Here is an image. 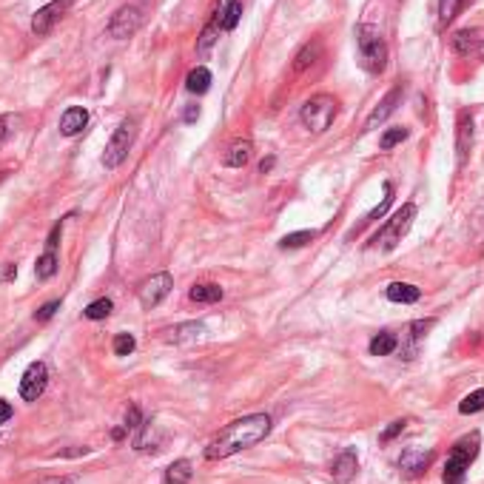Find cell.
Returning <instances> with one entry per match:
<instances>
[{"instance_id": "1", "label": "cell", "mask_w": 484, "mask_h": 484, "mask_svg": "<svg viewBox=\"0 0 484 484\" xmlns=\"http://www.w3.org/2000/svg\"><path fill=\"white\" fill-rule=\"evenodd\" d=\"M268 433H271V416H268V413H251V416H242V419L231 422L228 428L220 430V436L206 448V459H208V462L228 459V456L240 453L245 448L259 445Z\"/></svg>"}, {"instance_id": "2", "label": "cell", "mask_w": 484, "mask_h": 484, "mask_svg": "<svg viewBox=\"0 0 484 484\" xmlns=\"http://www.w3.org/2000/svg\"><path fill=\"white\" fill-rule=\"evenodd\" d=\"M356 49H359V63L370 74H382L388 66V43L376 26H356Z\"/></svg>"}, {"instance_id": "3", "label": "cell", "mask_w": 484, "mask_h": 484, "mask_svg": "<svg viewBox=\"0 0 484 484\" xmlns=\"http://www.w3.org/2000/svg\"><path fill=\"white\" fill-rule=\"evenodd\" d=\"M336 111H339V103H336L333 94H316V97H311V100L302 106L299 120H302V126H305L308 131L322 134V131H328L331 123L336 120Z\"/></svg>"}, {"instance_id": "4", "label": "cell", "mask_w": 484, "mask_h": 484, "mask_svg": "<svg viewBox=\"0 0 484 484\" xmlns=\"http://www.w3.org/2000/svg\"><path fill=\"white\" fill-rule=\"evenodd\" d=\"M479 442H482L479 433H470V436H465V439L456 442V448H453V453H450V459H448V465H445V473H442L445 482L448 484L465 482L470 462L479 456Z\"/></svg>"}, {"instance_id": "5", "label": "cell", "mask_w": 484, "mask_h": 484, "mask_svg": "<svg viewBox=\"0 0 484 484\" xmlns=\"http://www.w3.org/2000/svg\"><path fill=\"white\" fill-rule=\"evenodd\" d=\"M143 20H146V0L123 3V6L111 14V20H109V34H111L114 40H126V37H131V34L143 26Z\"/></svg>"}, {"instance_id": "6", "label": "cell", "mask_w": 484, "mask_h": 484, "mask_svg": "<svg viewBox=\"0 0 484 484\" xmlns=\"http://www.w3.org/2000/svg\"><path fill=\"white\" fill-rule=\"evenodd\" d=\"M134 137H137V123L128 117V120H123L114 128V134H111V140H109V146L103 151V166L106 168H117L128 157V151L134 146Z\"/></svg>"}, {"instance_id": "7", "label": "cell", "mask_w": 484, "mask_h": 484, "mask_svg": "<svg viewBox=\"0 0 484 484\" xmlns=\"http://www.w3.org/2000/svg\"><path fill=\"white\" fill-rule=\"evenodd\" d=\"M413 220H416V206H413V203H405V206L390 217V223L385 226V231H382L373 242H379L385 251H393V248L402 242V237L410 231Z\"/></svg>"}, {"instance_id": "8", "label": "cell", "mask_w": 484, "mask_h": 484, "mask_svg": "<svg viewBox=\"0 0 484 484\" xmlns=\"http://www.w3.org/2000/svg\"><path fill=\"white\" fill-rule=\"evenodd\" d=\"M71 6H74V0H51V3H46V6H40L37 14L31 17V31H34L37 37H46V34L54 29V23H57Z\"/></svg>"}, {"instance_id": "9", "label": "cell", "mask_w": 484, "mask_h": 484, "mask_svg": "<svg viewBox=\"0 0 484 484\" xmlns=\"http://www.w3.org/2000/svg\"><path fill=\"white\" fill-rule=\"evenodd\" d=\"M171 288H174V279H171L168 271L154 273L151 279H146V282L140 285V305H143V308H157V305L171 293Z\"/></svg>"}, {"instance_id": "10", "label": "cell", "mask_w": 484, "mask_h": 484, "mask_svg": "<svg viewBox=\"0 0 484 484\" xmlns=\"http://www.w3.org/2000/svg\"><path fill=\"white\" fill-rule=\"evenodd\" d=\"M49 385V368L43 362H31L26 370H23V379H20V396L26 402H37L43 396Z\"/></svg>"}, {"instance_id": "11", "label": "cell", "mask_w": 484, "mask_h": 484, "mask_svg": "<svg viewBox=\"0 0 484 484\" xmlns=\"http://www.w3.org/2000/svg\"><path fill=\"white\" fill-rule=\"evenodd\" d=\"M430 459H433L430 450H425V448H408V450L399 456V470H402L405 476L416 479V476L425 473V468L430 465Z\"/></svg>"}, {"instance_id": "12", "label": "cell", "mask_w": 484, "mask_h": 484, "mask_svg": "<svg viewBox=\"0 0 484 484\" xmlns=\"http://www.w3.org/2000/svg\"><path fill=\"white\" fill-rule=\"evenodd\" d=\"M402 94H405V89L402 86H393L385 97H382V103L370 111V117H368V123H365V128H376V126H382L393 111H396V106L402 103Z\"/></svg>"}, {"instance_id": "13", "label": "cell", "mask_w": 484, "mask_h": 484, "mask_svg": "<svg viewBox=\"0 0 484 484\" xmlns=\"http://www.w3.org/2000/svg\"><path fill=\"white\" fill-rule=\"evenodd\" d=\"M473 148V114L462 111L459 123H456V154H459V166H465L468 154Z\"/></svg>"}, {"instance_id": "14", "label": "cell", "mask_w": 484, "mask_h": 484, "mask_svg": "<svg viewBox=\"0 0 484 484\" xmlns=\"http://www.w3.org/2000/svg\"><path fill=\"white\" fill-rule=\"evenodd\" d=\"M242 17V3L240 0H220L217 3V9H214V23L223 29V31H231L237 23H240Z\"/></svg>"}, {"instance_id": "15", "label": "cell", "mask_w": 484, "mask_h": 484, "mask_svg": "<svg viewBox=\"0 0 484 484\" xmlns=\"http://www.w3.org/2000/svg\"><path fill=\"white\" fill-rule=\"evenodd\" d=\"M86 126H89V111H86L83 106H71V109H66L63 117H60V134H66V137L80 134Z\"/></svg>"}, {"instance_id": "16", "label": "cell", "mask_w": 484, "mask_h": 484, "mask_svg": "<svg viewBox=\"0 0 484 484\" xmlns=\"http://www.w3.org/2000/svg\"><path fill=\"white\" fill-rule=\"evenodd\" d=\"M331 476L336 484H351V479L356 476V453L353 450H345L336 456L333 468H331Z\"/></svg>"}, {"instance_id": "17", "label": "cell", "mask_w": 484, "mask_h": 484, "mask_svg": "<svg viewBox=\"0 0 484 484\" xmlns=\"http://www.w3.org/2000/svg\"><path fill=\"white\" fill-rule=\"evenodd\" d=\"M251 154H253L251 140H237V143H231V148H228V154L223 157V163H226L228 168H242V166H248Z\"/></svg>"}, {"instance_id": "18", "label": "cell", "mask_w": 484, "mask_h": 484, "mask_svg": "<svg viewBox=\"0 0 484 484\" xmlns=\"http://www.w3.org/2000/svg\"><path fill=\"white\" fill-rule=\"evenodd\" d=\"M419 296H422V291H419L416 285H410V282H393V285H388V299H390V302L410 305V302H419Z\"/></svg>"}, {"instance_id": "19", "label": "cell", "mask_w": 484, "mask_h": 484, "mask_svg": "<svg viewBox=\"0 0 484 484\" xmlns=\"http://www.w3.org/2000/svg\"><path fill=\"white\" fill-rule=\"evenodd\" d=\"M206 333V328L200 322H186V325H177V328H168L166 331V342H194Z\"/></svg>"}, {"instance_id": "20", "label": "cell", "mask_w": 484, "mask_h": 484, "mask_svg": "<svg viewBox=\"0 0 484 484\" xmlns=\"http://www.w3.org/2000/svg\"><path fill=\"white\" fill-rule=\"evenodd\" d=\"M319 54H322V43H319V40L305 43V46L299 49V54L293 57V71H296V74H302L308 66H313V63L319 60Z\"/></svg>"}, {"instance_id": "21", "label": "cell", "mask_w": 484, "mask_h": 484, "mask_svg": "<svg viewBox=\"0 0 484 484\" xmlns=\"http://www.w3.org/2000/svg\"><path fill=\"white\" fill-rule=\"evenodd\" d=\"M208 86H211V71H208L206 66H197V69H191V71H188V77H186V89H188V91H194V94H206V91H208Z\"/></svg>"}, {"instance_id": "22", "label": "cell", "mask_w": 484, "mask_h": 484, "mask_svg": "<svg viewBox=\"0 0 484 484\" xmlns=\"http://www.w3.org/2000/svg\"><path fill=\"white\" fill-rule=\"evenodd\" d=\"M188 296H191L194 302L211 305V302H220V299H223V288L214 285V282H203V285H194V288L188 291Z\"/></svg>"}, {"instance_id": "23", "label": "cell", "mask_w": 484, "mask_h": 484, "mask_svg": "<svg viewBox=\"0 0 484 484\" xmlns=\"http://www.w3.org/2000/svg\"><path fill=\"white\" fill-rule=\"evenodd\" d=\"M191 476H194V470H191V462L188 459H180V462H174V465H168V470H166V484H188L191 482Z\"/></svg>"}, {"instance_id": "24", "label": "cell", "mask_w": 484, "mask_h": 484, "mask_svg": "<svg viewBox=\"0 0 484 484\" xmlns=\"http://www.w3.org/2000/svg\"><path fill=\"white\" fill-rule=\"evenodd\" d=\"M399 348V336L396 333H379V336H373L370 339V353L373 356H388V353H393Z\"/></svg>"}, {"instance_id": "25", "label": "cell", "mask_w": 484, "mask_h": 484, "mask_svg": "<svg viewBox=\"0 0 484 484\" xmlns=\"http://www.w3.org/2000/svg\"><path fill=\"white\" fill-rule=\"evenodd\" d=\"M34 273H37V279H51V276L57 273V253H54V251H46V253L37 259Z\"/></svg>"}, {"instance_id": "26", "label": "cell", "mask_w": 484, "mask_h": 484, "mask_svg": "<svg viewBox=\"0 0 484 484\" xmlns=\"http://www.w3.org/2000/svg\"><path fill=\"white\" fill-rule=\"evenodd\" d=\"M111 311H114L111 299H106V296H103V299H94V302L83 311V313H86V319H94V322H97V319H106Z\"/></svg>"}, {"instance_id": "27", "label": "cell", "mask_w": 484, "mask_h": 484, "mask_svg": "<svg viewBox=\"0 0 484 484\" xmlns=\"http://www.w3.org/2000/svg\"><path fill=\"white\" fill-rule=\"evenodd\" d=\"M459 410H462L465 416H470V413H479V410H484V388L473 390V393H468V396L462 399Z\"/></svg>"}, {"instance_id": "28", "label": "cell", "mask_w": 484, "mask_h": 484, "mask_svg": "<svg viewBox=\"0 0 484 484\" xmlns=\"http://www.w3.org/2000/svg\"><path fill=\"white\" fill-rule=\"evenodd\" d=\"M433 325V319H428V322H413L410 325V345L405 348V359H413L416 356V345H419V339H422V331H428Z\"/></svg>"}, {"instance_id": "29", "label": "cell", "mask_w": 484, "mask_h": 484, "mask_svg": "<svg viewBox=\"0 0 484 484\" xmlns=\"http://www.w3.org/2000/svg\"><path fill=\"white\" fill-rule=\"evenodd\" d=\"M220 31H223V29H220V26H217L214 20H211V23H208V26L203 29V34H200V43H197V49H200V54H206V51H208V49H211L214 43H217V37H220Z\"/></svg>"}, {"instance_id": "30", "label": "cell", "mask_w": 484, "mask_h": 484, "mask_svg": "<svg viewBox=\"0 0 484 484\" xmlns=\"http://www.w3.org/2000/svg\"><path fill=\"white\" fill-rule=\"evenodd\" d=\"M405 140H408V128H388V131L382 134L379 146H382V151H390L393 146H399V143H405Z\"/></svg>"}, {"instance_id": "31", "label": "cell", "mask_w": 484, "mask_h": 484, "mask_svg": "<svg viewBox=\"0 0 484 484\" xmlns=\"http://www.w3.org/2000/svg\"><path fill=\"white\" fill-rule=\"evenodd\" d=\"M450 43H453V49H456L459 54H468V51L476 46V34H473V31H456V34L450 37Z\"/></svg>"}, {"instance_id": "32", "label": "cell", "mask_w": 484, "mask_h": 484, "mask_svg": "<svg viewBox=\"0 0 484 484\" xmlns=\"http://www.w3.org/2000/svg\"><path fill=\"white\" fill-rule=\"evenodd\" d=\"M316 237V231H296V234H288V237H282L279 242V248H302V245H308V242Z\"/></svg>"}, {"instance_id": "33", "label": "cell", "mask_w": 484, "mask_h": 484, "mask_svg": "<svg viewBox=\"0 0 484 484\" xmlns=\"http://www.w3.org/2000/svg\"><path fill=\"white\" fill-rule=\"evenodd\" d=\"M393 203V186L390 183H385V197H382V203L368 214V220L365 223H373V220H379V217H385V211H388V206Z\"/></svg>"}, {"instance_id": "34", "label": "cell", "mask_w": 484, "mask_h": 484, "mask_svg": "<svg viewBox=\"0 0 484 484\" xmlns=\"http://www.w3.org/2000/svg\"><path fill=\"white\" fill-rule=\"evenodd\" d=\"M134 348H137V339L131 333H117L114 336V353L117 356H128Z\"/></svg>"}, {"instance_id": "35", "label": "cell", "mask_w": 484, "mask_h": 484, "mask_svg": "<svg viewBox=\"0 0 484 484\" xmlns=\"http://www.w3.org/2000/svg\"><path fill=\"white\" fill-rule=\"evenodd\" d=\"M17 123H20V117H14V114H3V117H0V143L14 131Z\"/></svg>"}, {"instance_id": "36", "label": "cell", "mask_w": 484, "mask_h": 484, "mask_svg": "<svg viewBox=\"0 0 484 484\" xmlns=\"http://www.w3.org/2000/svg\"><path fill=\"white\" fill-rule=\"evenodd\" d=\"M143 428V419H140V408L131 405L128 413H126V430H140Z\"/></svg>"}, {"instance_id": "37", "label": "cell", "mask_w": 484, "mask_h": 484, "mask_svg": "<svg viewBox=\"0 0 484 484\" xmlns=\"http://www.w3.org/2000/svg\"><path fill=\"white\" fill-rule=\"evenodd\" d=\"M57 308H60V302H57V299H54V302H46V305L34 313V319H37V322H46V319H51V316H54V311H57Z\"/></svg>"}, {"instance_id": "38", "label": "cell", "mask_w": 484, "mask_h": 484, "mask_svg": "<svg viewBox=\"0 0 484 484\" xmlns=\"http://www.w3.org/2000/svg\"><path fill=\"white\" fill-rule=\"evenodd\" d=\"M456 11H459V3H456V0H442V23L453 20Z\"/></svg>"}, {"instance_id": "39", "label": "cell", "mask_w": 484, "mask_h": 484, "mask_svg": "<svg viewBox=\"0 0 484 484\" xmlns=\"http://www.w3.org/2000/svg\"><path fill=\"white\" fill-rule=\"evenodd\" d=\"M402 430H405V422L399 419V422H393V425H390V428L382 433V442H390V439H393V436H399Z\"/></svg>"}, {"instance_id": "40", "label": "cell", "mask_w": 484, "mask_h": 484, "mask_svg": "<svg viewBox=\"0 0 484 484\" xmlns=\"http://www.w3.org/2000/svg\"><path fill=\"white\" fill-rule=\"evenodd\" d=\"M60 231H63V223H57V226L51 228V234H49V240H46V251H54V248H57V240H60Z\"/></svg>"}, {"instance_id": "41", "label": "cell", "mask_w": 484, "mask_h": 484, "mask_svg": "<svg viewBox=\"0 0 484 484\" xmlns=\"http://www.w3.org/2000/svg\"><path fill=\"white\" fill-rule=\"evenodd\" d=\"M9 419H11V405L6 399H0V425L9 422Z\"/></svg>"}, {"instance_id": "42", "label": "cell", "mask_w": 484, "mask_h": 484, "mask_svg": "<svg viewBox=\"0 0 484 484\" xmlns=\"http://www.w3.org/2000/svg\"><path fill=\"white\" fill-rule=\"evenodd\" d=\"M14 276H17V268H14V265H6V268L0 271V279H3V282H9V279H14Z\"/></svg>"}, {"instance_id": "43", "label": "cell", "mask_w": 484, "mask_h": 484, "mask_svg": "<svg viewBox=\"0 0 484 484\" xmlns=\"http://www.w3.org/2000/svg\"><path fill=\"white\" fill-rule=\"evenodd\" d=\"M197 117H200V109H197V106H191V109L186 111V123H194Z\"/></svg>"}, {"instance_id": "44", "label": "cell", "mask_w": 484, "mask_h": 484, "mask_svg": "<svg viewBox=\"0 0 484 484\" xmlns=\"http://www.w3.org/2000/svg\"><path fill=\"white\" fill-rule=\"evenodd\" d=\"M40 484H74V479H49V482H40Z\"/></svg>"}, {"instance_id": "45", "label": "cell", "mask_w": 484, "mask_h": 484, "mask_svg": "<svg viewBox=\"0 0 484 484\" xmlns=\"http://www.w3.org/2000/svg\"><path fill=\"white\" fill-rule=\"evenodd\" d=\"M271 166H273V160H262V166H259V171H262V174H265V171H268V168H271Z\"/></svg>"}, {"instance_id": "46", "label": "cell", "mask_w": 484, "mask_h": 484, "mask_svg": "<svg viewBox=\"0 0 484 484\" xmlns=\"http://www.w3.org/2000/svg\"><path fill=\"white\" fill-rule=\"evenodd\" d=\"M111 436H114V439H123V436H126V428H117Z\"/></svg>"}]
</instances>
